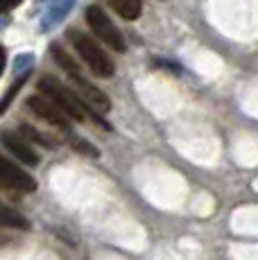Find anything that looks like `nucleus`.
<instances>
[{
    "mask_svg": "<svg viewBox=\"0 0 258 260\" xmlns=\"http://www.w3.org/2000/svg\"><path fill=\"white\" fill-rule=\"evenodd\" d=\"M21 136L25 138V141H34V143H39V145H46V147H54V143H50L46 136H41V134L37 132V129H32V127H27V124H23L21 127Z\"/></svg>",
    "mask_w": 258,
    "mask_h": 260,
    "instance_id": "12",
    "label": "nucleus"
},
{
    "mask_svg": "<svg viewBox=\"0 0 258 260\" xmlns=\"http://www.w3.org/2000/svg\"><path fill=\"white\" fill-rule=\"evenodd\" d=\"M39 91H41L43 95H48V98H50L52 102L57 104V107L61 109V111L66 113V116L71 118V120H79V122H82V120L86 118V116H91L98 124H100V127L111 129V127H109V122H104V120L100 118V113L91 111V109H88L86 104L79 100L77 93H73L71 88L63 86L59 79L50 77V75H46V77L39 79Z\"/></svg>",
    "mask_w": 258,
    "mask_h": 260,
    "instance_id": "1",
    "label": "nucleus"
},
{
    "mask_svg": "<svg viewBox=\"0 0 258 260\" xmlns=\"http://www.w3.org/2000/svg\"><path fill=\"white\" fill-rule=\"evenodd\" d=\"M23 0H0V14L3 12H9V9H14V7H18Z\"/></svg>",
    "mask_w": 258,
    "mask_h": 260,
    "instance_id": "14",
    "label": "nucleus"
},
{
    "mask_svg": "<svg viewBox=\"0 0 258 260\" xmlns=\"http://www.w3.org/2000/svg\"><path fill=\"white\" fill-rule=\"evenodd\" d=\"M32 61H34V54H21V57L16 59V71L18 73H25L32 68Z\"/></svg>",
    "mask_w": 258,
    "mask_h": 260,
    "instance_id": "13",
    "label": "nucleus"
},
{
    "mask_svg": "<svg viewBox=\"0 0 258 260\" xmlns=\"http://www.w3.org/2000/svg\"><path fill=\"white\" fill-rule=\"evenodd\" d=\"M5 61H7V54H5V48L0 46V75L5 73Z\"/></svg>",
    "mask_w": 258,
    "mask_h": 260,
    "instance_id": "16",
    "label": "nucleus"
},
{
    "mask_svg": "<svg viewBox=\"0 0 258 260\" xmlns=\"http://www.w3.org/2000/svg\"><path fill=\"white\" fill-rule=\"evenodd\" d=\"M27 75H29V71H25V73H18V77H16V82L12 84V88H9L7 93H5V98L0 100V116L5 113V109L12 104V100H14V95H16L18 91H21V86L25 84V79H27Z\"/></svg>",
    "mask_w": 258,
    "mask_h": 260,
    "instance_id": "11",
    "label": "nucleus"
},
{
    "mask_svg": "<svg viewBox=\"0 0 258 260\" xmlns=\"http://www.w3.org/2000/svg\"><path fill=\"white\" fill-rule=\"evenodd\" d=\"M50 52H52V57L57 59L59 63H61L63 71L71 75L73 84H75V88H77L79 100H82V102L86 104L91 111H95V113H107L109 109H111V100L107 98V93H102L98 86H93V84L88 82V79L84 77L82 73H79V66H77L75 61H73L71 57H68L66 50H61V48L57 46V43H52Z\"/></svg>",
    "mask_w": 258,
    "mask_h": 260,
    "instance_id": "2",
    "label": "nucleus"
},
{
    "mask_svg": "<svg viewBox=\"0 0 258 260\" xmlns=\"http://www.w3.org/2000/svg\"><path fill=\"white\" fill-rule=\"evenodd\" d=\"M27 109L34 113V116H39L41 120H46V122H50L52 127L57 129H68V118L66 113L61 111V109L57 107V104L52 102L48 95H32V98H27Z\"/></svg>",
    "mask_w": 258,
    "mask_h": 260,
    "instance_id": "6",
    "label": "nucleus"
},
{
    "mask_svg": "<svg viewBox=\"0 0 258 260\" xmlns=\"http://www.w3.org/2000/svg\"><path fill=\"white\" fill-rule=\"evenodd\" d=\"M68 41L75 46L82 61L91 68L93 75H98V77H111V75L116 73V66H113V61L109 59V54L104 52L88 34L79 32V29H68Z\"/></svg>",
    "mask_w": 258,
    "mask_h": 260,
    "instance_id": "3",
    "label": "nucleus"
},
{
    "mask_svg": "<svg viewBox=\"0 0 258 260\" xmlns=\"http://www.w3.org/2000/svg\"><path fill=\"white\" fill-rule=\"evenodd\" d=\"M86 23H88V27L93 29V34L100 39L104 46H109L111 50H116V52H125L127 50L125 37H122L120 29L113 25V21L107 16V12H104L102 7L91 5V7L86 9Z\"/></svg>",
    "mask_w": 258,
    "mask_h": 260,
    "instance_id": "4",
    "label": "nucleus"
},
{
    "mask_svg": "<svg viewBox=\"0 0 258 260\" xmlns=\"http://www.w3.org/2000/svg\"><path fill=\"white\" fill-rule=\"evenodd\" d=\"M0 190L5 192H16V194H27L37 190V181L32 174H27L21 166L14 161L0 156Z\"/></svg>",
    "mask_w": 258,
    "mask_h": 260,
    "instance_id": "5",
    "label": "nucleus"
},
{
    "mask_svg": "<svg viewBox=\"0 0 258 260\" xmlns=\"http://www.w3.org/2000/svg\"><path fill=\"white\" fill-rule=\"evenodd\" d=\"M0 226L3 229H14V231H27L29 222L25 215H21L16 208L7 206L0 202Z\"/></svg>",
    "mask_w": 258,
    "mask_h": 260,
    "instance_id": "9",
    "label": "nucleus"
},
{
    "mask_svg": "<svg viewBox=\"0 0 258 260\" xmlns=\"http://www.w3.org/2000/svg\"><path fill=\"white\" fill-rule=\"evenodd\" d=\"M77 0H61V3L52 5L50 9L46 12V16L41 18V32H48V29H52L54 25H59L63 21V18L71 14V9L75 7Z\"/></svg>",
    "mask_w": 258,
    "mask_h": 260,
    "instance_id": "8",
    "label": "nucleus"
},
{
    "mask_svg": "<svg viewBox=\"0 0 258 260\" xmlns=\"http://www.w3.org/2000/svg\"><path fill=\"white\" fill-rule=\"evenodd\" d=\"M75 147L82 149V152H86V154H91V156H98V149H93L91 145L84 143V141H75Z\"/></svg>",
    "mask_w": 258,
    "mask_h": 260,
    "instance_id": "15",
    "label": "nucleus"
},
{
    "mask_svg": "<svg viewBox=\"0 0 258 260\" xmlns=\"http://www.w3.org/2000/svg\"><path fill=\"white\" fill-rule=\"evenodd\" d=\"M109 3L125 21H136L143 12V0H109Z\"/></svg>",
    "mask_w": 258,
    "mask_h": 260,
    "instance_id": "10",
    "label": "nucleus"
},
{
    "mask_svg": "<svg viewBox=\"0 0 258 260\" xmlns=\"http://www.w3.org/2000/svg\"><path fill=\"white\" fill-rule=\"evenodd\" d=\"M0 141H3L5 147H7L9 152H12L14 156H16L21 163H25V166H37V163H39V154L34 152L32 147H29V143H27L25 138L21 136V134L3 132V136H0Z\"/></svg>",
    "mask_w": 258,
    "mask_h": 260,
    "instance_id": "7",
    "label": "nucleus"
}]
</instances>
